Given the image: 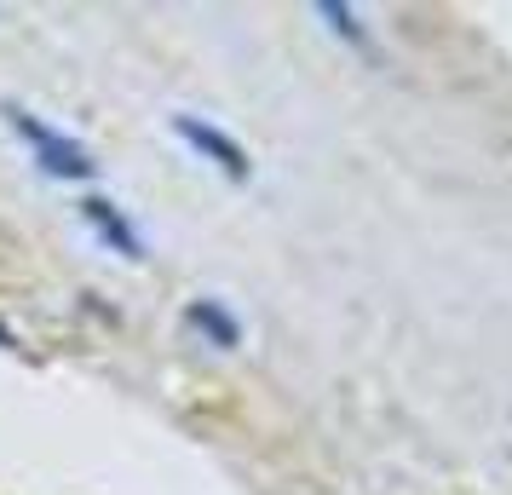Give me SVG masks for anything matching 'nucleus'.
Returning <instances> with one entry per match:
<instances>
[{"label":"nucleus","instance_id":"nucleus-2","mask_svg":"<svg viewBox=\"0 0 512 495\" xmlns=\"http://www.w3.org/2000/svg\"><path fill=\"white\" fill-rule=\"evenodd\" d=\"M173 133H179V139H185L190 150H196V156H202V162L219 167L225 179H236V185H242V179L254 173L248 150H242V144H236L231 133H219L213 121H202V116H173Z\"/></svg>","mask_w":512,"mask_h":495},{"label":"nucleus","instance_id":"nucleus-3","mask_svg":"<svg viewBox=\"0 0 512 495\" xmlns=\"http://www.w3.org/2000/svg\"><path fill=\"white\" fill-rule=\"evenodd\" d=\"M81 219H87V231H93L110 254H121V260H144V236L127 225V213H121L110 196H87V202H81Z\"/></svg>","mask_w":512,"mask_h":495},{"label":"nucleus","instance_id":"nucleus-4","mask_svg":"<svg viewBox=\"0 0 512 495\" xmlns=\"http://www.w3.org/2000/svg\"><path fill=\"white\" fill-rule=\"evenodd\" d=\"M185 323H190L196 334H208V346H236V340H242V323H236V317L219 306V300H190Z\"/></svg>","mask_w":512,"mask_h":495},{"label":"nucleus","instance_id":"nucleus-1","mask_svg":"<svg viewBox=\"0 0 512 495\" xmlns=\"http://www.w3.org/2000/svg\"><path fill=\"white\" fill-rule=\"evenodd\" d=\"M6 121H12V133L24 139V150L35 156V167L41 173H52V179H70V185H87L98 173L93 150L81 139H70L64 127H52V121H41L35 110H24V104H6Z\"/></svg>","mask_w":512,"mask_h":495},{"label":"nucleus","instance_id":"nucleus-5","mask_svg":"<svg viewBox=\"0 0 512 495\" xmlns=\"http://www.w3.org/2000/svg\"><path fill=\"white\" fill-rule=\"evenodd\" d=\"M0 346H18V334L6 329V323H0Z\"/></svg>","mask_w":512,"mask_h":495}]
</instances>
